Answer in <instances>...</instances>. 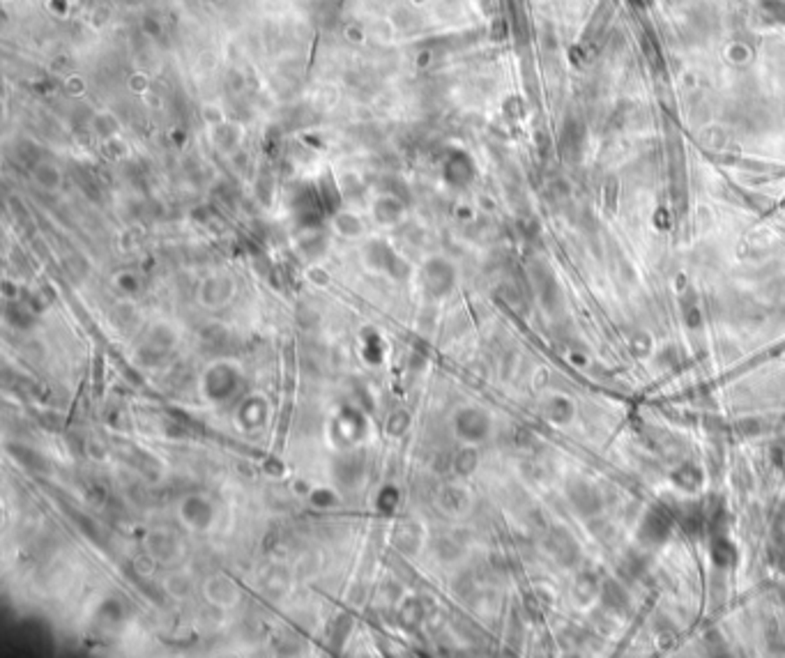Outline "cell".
I'll list each match as a JSON object with an SVG mask.
<instances>
[{
    "mask_svg": "<svg viewBox=\"0 0 785 658\" xmlns=\"http://www.w3.org/2000/svg\"><path fill=\"white\" fill-rule=\"evenodd\" d=\"M672 522H675V516L665 506H654L640 525V541L649 545L663 543L672 532Z\"/></svg>",
    "mask_w": 785,
    "mask_h": 658,
    "instance_id": "cell-1",
    "label": "cell"
},
{
    "mask_svg": "<svg viewBox=\"0 0 785 658\" xmlns=\"http://www.w3.org/2000/svg\"><path fill=\"white\" fill-rule=\"evenodd\" d=\"M490 428V419L483 415L481 410L477 408H465L456 415V431L461 438L470 440V442H477V440H483L486 438Z\"/></svg>",
    "mask_w": 785,
    "mask_h": 658,
    "instance_id": "cell-2",
    "label": "cell"
},
{
    "mask_svg": "<svg viewBox=\"0 0 785 658\" xmlns=\"http://www.w3.org/2000/svg\"><path fill=\"white\" fill-rule=\"evenodd\" d=\"M569 499L571 504L576 506L578 513L583 516H594L601 509V493L597 486H592L588 481H576L569 486Z\"/></svg>",
    "mask_w": 785,
    "mask_h": 658,
    "instance_id": "cell-3",
    "label": "cell"
},
{
    "mask_svg": "<svg viewBox=\"0 0 785 658\" xmlns=\"http://www.w3.org/2000/svg\"><path fill=\"white\" fill-rule=\"evenodd\" d=\"M180 518L192 529H203L212 520V506L203 497H187L180 504Z\"/></svg>",
    "mask_w": 785,
    "mask_h": 658,
    "instance_id": "cell-4",
    "label": "cell"
},
{
    "mask_svg": "<svg viewBox=\"0 0 785 658\" xmlns=\"http://www.w3.org/2000/svg\"><path fill=\"white\" fill-rule=\"evenodd\" d=\"M549 548L553 552V557L565 566H574L578 562V555H581L578 543L567 532H562V529H555L553 532L551 541H549Z\"/></svg>",
    "mask_w": 785,
    "mask_h": 658,
    "instance_id": "cell-5",
    "label": "cell"
},
{
    "mask_svg": "<svg viewBox=\"0 0 785 658\" xmlns=\"http://www.w3.org/2000/svg\"><path fill=\"white\" fill-rule=\"evenodd\" d=\"M599 596H601L604 608L613 610V613H622V610H626V606H629V596H626V592L622 589V585H617V580H606L601 585Z\"/></svg>",
    "mask_w": 785,
    "mask_h": 658,
    "instance_id": "cell-6",
    "label": "cell"
},
{
    "mask_svg": "<svg viewBox=\"0 0 785 658\" xmlns=\"http://www.w3.org/2000/svg\"><path fill=\"white\" fill-rule=\"evenodd\" d=\"M709 552H712V559H714V564H716V566H728L733 562V557H735V548H733V543L726 538V534L712 536Z\"/></svg>",
    "mask_w": 785,
    "mask_h": 658,
    "instance_id": "cell-7",
    "label": "cell"
},
{
    "mask_svg": "<svg viewBox=\"0 0 785 658\" xmlns=\"http://www.w3.org/2000/svg\"><path fill=\"white\" fill-rule=\"evenodd\" d=\"M672 479H675V483H677L679 488L695 490L698 486H700V481H702V472L698 470L693 463H684V465H679L675 472H672Z\"/></svg>",
    "mask_w": 785,
    "mask_h": 658,
    "instance_id": "cell-8",
    "label": "cell"
},
{
    "mask_svg": "<svg viewBox=\"0 0 785 658\" xmlns=\"http://www.w3.org/2000/svg\"><path fill=\"white\" fill-rule=\"evenodd\" d=\"M551 403H553V410L549 408L546 410V415H549L553 422H567V419L571 417V403L565 401V399H553Z\"/></svg>",
    "mask_w": 785,
    "mask_h": 658,
    "instance_id": "cell-9",
    "label": "cell"
},
{
    "mask_svg": "<svg viewBox=\"0 0 785 658\" xmlns=\"http://www.w3.org/2000/svg\"><path fill=\"white\" fill-rule=\"evenodd\" d=\"M684 320L686 324H691V327H695V324L700 322V313H698L695 304H691V308H688V304H684Z\"/></svg>",
    "mask_w": 785,
    "mask_h": 658,
    "instance_id": "cell-10",
    "label": "cell"
}]
</instances>
